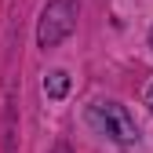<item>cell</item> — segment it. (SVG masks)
<instances>
[{
  "label": "cell",
  "mask_w": 153,
  "mask_h": 153,
  "mask_svg": "<svg viewBox=\"0 0 153 153\" xmlns=\"http://www.w3.org/2000/svg\"><path fill=\"white\" fill-rule=\"evenodd\" d=\"M88 124H91V131H99L102 139L117 142V146H135L139 142V124H135V117H131L120 102H113V99L91 102L88 106Z\"/></svg>",
  "instance_id": "1"
},
{
  "label": "cell",
  "mask_w": 153,
  "mask_h": 153,
  "mask_svg": "<svg viewBox=\"0 0 153 153\" xmlns=\"http://www.w3.org/2000/svg\"><path fill=\"white\" fill-rule=\"evenodd\" d=\"M76 15H80V0H48L40 11V26H36V44L44 51L59 48L76 29Z\"/></svg>",
  "instance_id": "2"
},
{
  "label": "cell",
  "mask_w": 153,
  "mask_h": 153,
  "mask_svg": "<svg viewBox=\"0 0 153 153\" xmlns=\"http://www.w3.org/2000/svg\"><path fill=\"white\" fill-rule=\"evenodd\" d=\"M44 91H48V99H66V91H69V73L66 69H51L44 76Z\"/></svg>",
  "instance_id": "3"
},
{
  "label": "cell",
  "mask_w": 153,
  "mask_h": 153,
  "mask_svg": "<svg viewBox=\"0 0 153 153\" xmlns=\"http://www.w3.org/2000/svg\"><path fill=\"white\" fill-rule=\"evenodd\" d=\"M146 106H149V109H153V84H149V88H146Z\"/></svg>",
  "instance_id": "4"
},
{
  "label": "cell",
  "mask_w": 153,
  "mask_h": 153,
  "mask_svg": "<svg viewBox=\"0 0 153 153\" xmlns=\"http://www.w3.org/2000/svg\"><path fill=\"white\" fill-rule=\"evenodd\" d=\"M51 153H73V149H69V146H66V142H59V146H55V149H51Z\"/></svg>",
  "instance_id": "5"
},
{
  "label": "cell",
  "mask_w": 153,
  "mask_h": 153,
  "mask_svg": "<svg viewBox=\"0 0 153 153\" xmlns=\"http://www.w3.org/2000/svg\"><path fill=\"white\" fill-rule=\"evenodd\" d=\"M149 48H153V29H149Z\"/></svg>",
  "instance_id": "6"
}]
</instances>
